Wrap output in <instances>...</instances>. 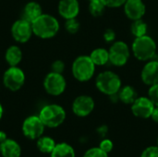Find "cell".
Masks as SVG:
<instances>
[{"mask_svg":"<svg viewBox=\"0 0 158 157\" xmlns=\"http://www.w3.org/2000/svg\"><path fill=\"white\" fill-rule=\"evenodd\" d=\"M33 35L36 37L47 40L54 38L60 30V24L58 19L47 13H43L38 19L31 22Z\"/></svg>","mask_w":158,"mask_h":157,"instance_id":"obj_1","label":"cell"},{"mask_svg":"<svg viewBox=\"0 0 158 157\" xmlns=\"http://www.w3.org/2000/svg\"><path fill=\"white\" fill-rule=\"evenodd\" d=\"M156 43L149 35L136 37L131 45L133 56L140 61L147 62L151 60L156 53Z\"/></svg>","mask_w":158,"mask_h":157,"instance_id":"obj_2","label":"cell"},{"mask_svg":"<svg viewBox=\"0 0 158 157\" xmlns=\"http://www.w3.org/2000/svg\"><path fill=\"white\" fill-rule=\"evenodd\" d=\"M38 116L45 128L55 129L64 123L67 114L61 105L57 104H49L41 108Z\"/></svg>","mask_w":158,"mask_h":157,"instance_id":"obj_3","label":"cell"},{"mask_svg":"<svg viewBox=\"0 0 158 157\" xmlns=\"http://www.w3.org/2000/svg\"><path fill=\"white\" fill-rule=\"evenodd\" d=\"M95 86L102 93L111 96L119 92L120 88L122 87V81L117 73L111 70H106L97 75Z\"/></svg>","mask_w":158,"mask_h":157,"instance_id":"obj_4","label":"cell"},{"mask_svg":"<svg viewBox=\"0 0 158 157\" xmlns=\"http://www.w3.org/2000/svg\"><path fill=\"white\" fill-rule=\"evenodd\" d=\"M95 67L90 56H80L74 59L71 66V72L75 80L81 82H86L94 77Z\"/></svg>","mask_w":158,"mask_h":157,"instance_id":"obj_5","label":"cell"},{"mask_svg":"<svg viewBox=\"0 0 158 157\" xmlns=\"http://www.w3.org/2000/svg\"><path fill=\"white\" fill-rule=\"evenodd\" d=\"M26 81L24 71L19 66L8 67L2 77L3 85L10 92H17L20 90Z\"/></svg>","mask_w":158,"mask_h":157,"instance_id":"obj_6","label":"cell"},{"mask_svg":"<svg viewBox=\"0 0 158 157\" xmlns=\"http://www.w3.org/2000/svg\"><path fill=\"white\" fill-rule=\"evenodd\" d=\"M44 91L52 96L61 95L67 88V81L63 74L50 71L44 79L43 82Z\"/></svg>","mask_w":158,"mask_h":157,"instance_id":"obj_7","label":"cell"},{"mask_svg":"<svg viewBox=\"0 0 158 157\" xmlns=\"http://www.w3.org/2000/svg\"><path fill=\"white\" fill-rule=\"evenodd\" d=\"M109 62L116 67L125 66L131 56V49L123 41L114 42L109 50Z\"/></svg>","mask_w":158,"mask_h":157,"instance_id":"obj_8","label":"cell"},{"mask_svg":"<svg viewBox=\"0 0 158 157\" xmlns=\"http://www.w3.org/2000/svg\"><path fill=\"white\" fill-rule=\"evenodd\" d=\"M45 126L39 118V116H29L27 117L21 126V130L23 135L31 141H36L41 136L44 135Z\"/></svg>","mask_w":158,"mask_h":157,"instance_id":"obj_9","label":"cell"},{"mask_svg":"<svg viewBox=\"0 0 158 157\" xmlns=\"http://www.w3.org/2000/svg\"><path fill=\"white\" fill-rule=\"evenodd\" d=\"M10 33L14 41L18 43H25L29 42L33 35L31 22L22 18L17 19L10 28Z\"/></svg>","mask_w":158,"mask_h":157,"instance_id":"obj_10","label":"cell"},{"mask_svg":"<svg viewBox=\"0 0 158 157\" xmlns=\"http://www.w3.org/2000/svg\"><path fill=\"white\" fill-rule=\"evenodd\" d=\"M95 106L94 100L92 96L81 94L77 96L71 105L72 112L79 118H86L94 111Z\"/></svg>","mask_w":158,"mask_h":157,"instance_id":"obj_11","label":"cell"},{"mask_svg":"<svg viewBox=\"0 0 158 157\" xmlns=\"http://www.w3.org/2000/svg\"><path fill=\"white\" fill-rule=\"evenodd\" d=\"M132 114L139 118H150L154 109L155 104L148 96H138V98L131 105Z\"/></svg>","mask_w":158,"mask_h":157,"instance_id":"obj_12","label":"cell"},{"mask_svg":"<svg viewBox=\"0 0 158 157\" xmlns=\"http://www.w3.org/2000/svg\"><path fill=\"white\" fill-rule=\"evenodd\" d=\"M123 7L126 17L132 21L143 19L146 13V6L143 0H127Z\"/></svg>","mask_w":158,"mask_h":157,"instance_id":"obj_13","label":"cell"},{"mask_svg":"<svg viewBox=\"0 0 158 157\" xmlns=\"http://www.w3.org/2000/svg\"><path fill=\"white\" fill-rule=\"evenodd\" d=\"M80 9L79 0H59L57 5V12L65 20L77 18Z\"/></svg>","mask_w":158,"mask_h":157,"instance_id":"obj_14","label":"cell"},{"mask_svg":"<svg viewBox=\"0 0 158 157\" xmlns=\"http://www.w3.org/2000/svg\"><path fill=\"white\" fill-rule=\"evenodd\" d=\"M141 79L149 87L158 83V60H149L146 62L142 69Z\"/></svg>","mask_w":158,"mask_h":157,"instance_id":"obj_15","label":"cell"},{"mask_svg":"<svg viewBox=\"0 0 158 157\" xmlns=\"http://www.w3.org/2000/svg\"><path fill=\"white\" fill-rule=\"evenodd\" d=\"M0 154L2 157H20L21 147L15 140L7 138L0 143Z\"/></svg>","mask_w":158,"mask_h":157,"instance_id":"obj_16","label":"cell"},{"mask_svg":"<svg viewBox=\"0 0 158 157\" xmlns=\"http://www.w3.org/2000/svg\"><path fill=\"white\" fill-rule=\"evenodd\" d=\"M43 7L42 6L36 1H30L26 3L22 9V19L33 22L36 19H38L43 14Z\"/></svg>","mask_w":158,"mask_h":157,"instance_id":"obj_17","label":"cell"},{"mask_svg":"<svg viewBox=\"0 0 158 157\" xmlns=\"http://www.w3.org/2000/svg\"><path fill=\"white\" fill-rule=\"evenodd\" d=\"M22 57H23L22 50L17 44L8 46L5 52V60L7 63L8 67L19 66L22 60Z\"/></svg>","mask_w":158,"mask_h":157,"instance_id":"obj_18","label":"cell"},{"mask_svg":"<svg viewBox=\"0 0 158 157\" xmlns=\"http://www.w3.org/2000/svg\"><path fill=\"white\" fill-rule=\"evenodd\" d=\"M118 99L125 105H131L137 98L138 93L136 89L131 85H126L120 88L119 92L118 93Z\"/></svg>","mask_w":158,"mask_h":157,"instance_id":"obj_19","label":"cell"},{"mask_svg":"<svg viewBox=\"0 0 158 157\" xmlns=\"http://www.w3.org/2000/svg\"><path fill=\"white\" fill-rule=\"evenodd\" d=\"M50 157H76L74 148L67 143H56Z\"/></svg>","mask_w":158,"mask_h":157,"instance_id":"obj_20","label":"cell"},{"mask_svg":"<svg viewBox=\"0 0 158 157\" xmlns=\"http://www.w3.org/2000/svg\"><path fill=\"white\" fill-rule=\"evenodd\" d=\"M89 56L95 66H105L109 62V52L106 48H95Z\"/></svg>","mask_w":158,"mask_h":157,"instance_id":"obj_21","label":"cell"},{"mask_svg":"<svg viewBox=\"0 0 158 157\" xmlns=\"http://www.w3.org/2000/svg\"><path fill=\"white\" fill-rule=\"evenodd\" d=\"M56 143L55 140L50 136H41L36 140V147L42 154H51Z\"/></svg>","mask_w":158,"mask_h":157,"instance_id":"obj_22","label":"cell"},{"mask_svg":"<svg viewBox=\"0 0 158 157\" xmlns=\"http://www.w3.org/2000/svg\"><path fill=\"white\" fill-rule=\"evenodd\" d=\"M147 31H148L147 23L143 19L133 20L131 25V31L135 38L146 35Z\"/></svg>","mask_w":158,"mask_h":157,"instance_id":"obj_23","label":"cell"},{"mask_svg":"<svg viewBox=\"0 0 158 157\" xmlns=\"http://www.w3.org/2000/svg\"><path fill=\"white\" fill-rule=\"evenodd\" d=\"M106 5L102 2V0H92L89 1V12L93 17H101L106 10Z\"/></svg>","mask_w":158,"mask_h":157,"instance_id":"obj_24","label":"cell"},{"mask_svg":"<svg viewBox=\"0 0 158 157\" xmlns=\"http://www.w3.org/2000/svg\"><path fill=\"white\" fill-rule=\"evenodd\" d=\"M65 29L66 31L70 33V34H75L80 31L81 28V23L80 21L77 19V18L74 19H66L65 21Z\"/></svg>","mask_w":158,"mask_h":157,"instance_id":"obj_25","label":"cell"},{"mask_svg":"<svg viewBox=\"0 0 158 157\" xmlns=\"http://www.w3.org/2000/svg\"><path fill=\"white\" fill-rule=\"evenodd\" d=\"M83 157H108V154L99 147H93L85 152Z\"/></svg>","mask_w":158,"mask_h":157,"instance_id":"obj_26","label":"cell"},{"mask_svg":"<svg viewBox=\"0 0 158 157\" xmlns=\"http://www.w3.org/2000/svg\"><path fill=\"white\" fill-rule=\"evenodd\" d=\"M148 97L152 100L156 106H158V83L150 86L148 90Z\"/></svg>","mask_w":158,"mask_h":157,"instance_id":"obj_27","label":"cell"},{"mask_svg":"<svg viewBox=\"0 0 158 157\" xmlns=\"http://www.w3.org/2000/svg\"><path fill=\"white\" fill-rule=\"evenodd\" d=\"M65 63L64 61L57 59L56 61H54L51 65V71L53 72H56V73H61L63 74L64 70H65Z\"/></svg>","mask_w":158,"mask_h":157,"instance_id":"obj_28","label":"cell"},{"mask_svg":"<svg viewBox=\"0 0 158 157\" xmlns=\"http://www.w3.org/2000/svg\"><path fill=\"white\" fill-rule=\"evenodd\" d=\"M99 148L102 149L104 152L109 154L113 150V148H114V143H113V142L111 140L106 138V139L101 141V143L99 144Z\"/></svg>","mask_w":158,"mask_h":157,"instance_id":"obj_29","label":"cell"},{"mask_svg":"<svg viewBox=\"0 0 158 157\" xmlns=\"http://www.w3.org/2000/svg\"><path fill=\"white\" fill-rule=\"evenodd\" d=\"M141 157H158V146H149L145 148Z\"/></svg>","mask_w":158,"mask_h":157,"instance_id":"obj_30","label":"cell"},{"mask_svg":"<svg viewBox=\"0 0 158 157\" xmlns=\"http://www.w3.org/2000/svg\"><path fill=\"white\" fill-rule=\"evenodd\" d=\"M127 0H102V2L106 5V7L116 8L123 6Z\"/></svg>","mask_w":158,"mask_h":157,"instance_id":"obj_31","label":"cell"},{"mask_svg":"<svg viewBox=\"0 0 158 157\" xmlns=\"http://www.w3.org/2000/svg\"><path fill=\"white\" fill-rule=\"evenodd\" d=\"M103 37L106 43H114L116 40V32L112 29H106L103 34Z\"/></svg>","mask_w":158,"mask_h":157,"instance_id":"obj_32","label":"cell"},{"mask_svg":"<svg viewBox=\"0 0 158 157\" xmlns=\"http://www.w3.org/2000/svg\"><path fill=\"white\" fill-rule=\"evenodd\" d=\"M97 133L100 135V136H102V137H105L106 134H107V131H108V128H107V126H106V125H103V126H100L98 129H97Z\"/></svg>","mask_w":158,"mask_h":157,"instance_id":"obj_33","label":"cell"},{"mask_svg":"<svg viewBox=\"0 0 158 157\" xmlns=\"http://www.w3.org/2000/svg\"><path fill=\"white\" fill-rule=\"evenodd\" d=\"M151 118L156 122V123H158V106H156L155 109H154V112L151 116Z\"/></svg>","mask_w":158,"mask_h":157,"instance_id":"obj_34","label":"cell"},{"mask_svg":"<svg viewBox=\"0 0 158 157\" xmlns=\"http://www.w3.org/2000/svg\"><path fill=\"white\" fill-rule=\"evenodd\" d=\"M7 139V135L5 131L0 130V143H2L3 142H5Z\"/></svg>","mask_w":158,"mask_h":157,"instance_id":"obj_35","label":"cell"},{"mask_svg":"<svg viewBox=\"0 0 158 157\" xmlns=\"http://www.w3.org/2000/svg\"><path fill=\"white\" fill-rule=\"evenodd\" d=\"M3 114H4V108H3L2 104L0 103V120H1L2 118H3Z\"/></svg>","mask_w":158,"mask_h":157,"instance_id":"obj_36","label":"cell"},{"mask_svg":"<svg viewBox=\"0 0 158 157\" xmlns=\"http://www.w3.org/2000/svg\"><path fill=\"white\" fill-rule=\"evenodd\" d=\"M157 146H158V138H157Z\"/></svg>","mask_w":158,"mask_h":157,"instance_id":"obj_37","label":"cell"},{"mask_svg":"<svg viewBox=\"0 0 158 157\" xmlns=\"http://www.w3.org/2000/svg\"><path fill=\"white\" fill-rule=\"evenodd\" d=\"M0 84H1V81H0Z\"/></svg>","mask_w":158,"mask_h":157,"instance_id":"obj_38","label":"cell"},{"mask_svg":"<svg viewBox=\"0 0 158 157\" xmlns=\"http://www.w3.org/2000/svg\"><path fill=\"white\" fill-rule=\"evenodd\" d=\"M89 1H92V0H89Z\"/></svg>","mask_w":158,"mask_h":157,"instance_id":"obj_39","label":"cell"}]
</instances>
